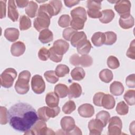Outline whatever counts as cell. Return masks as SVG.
<instances>
[{
  "label": "cell",
  "instance_id": "2e32d148",
  "mask_svg": "<svg viewBox=\"0 0 135 135\" xmlns=\"http://www.w3.org/2000/svg\"><path fill=\"white\" fill-rule=\"evenodd\" d=\"M87 40V37L85 33L83 32H77L72 37L70 41L71 45L74 47H77L83 42Z\"/></svg>",
  "mask_w": 135,
  "mask_h": 135
},
{
  "label": "cell",
  "instance_id": "8992f818",
  "mask_svg": "<svg viewBox=\"0 0 135 135\" xmlns=\"http://www.w3.org/2000/svg\"><path fill=\"white\" fill-rule=\"evenodd\" d=\"M50 16L46 13L38 11V14L36 18H35L33 23L34 28L38 32L48 28L50 24Z\"/></svg>",
  "mask_w": 135,
  "mask_h": 135
},
{
  "label": "cell",
  "instance_id": "ffe728a7",
  "mask_svg": "<svg viewBox=\"0 0 135 135\" xmlns=\"http://www.w3.org/2000/svg\"><path fill=\"white\" fill-rule=\"evenodd\" d=\"M20 32L18 29L14 27L7 28L4 32V36L10 42H15L19 37Z\"/></svg>",
  "mask_w": 135,
  "mask_h": 135
},
{
  "label": "cell",
  "instance_id": "836d02e7",
  "mask_svg": "<svg viewBox=\"0 0 135 135\" xmlns=\"http://www.w3.org/2000/svg\"><path fill=\"white\" fill-rule=\"evenodd\" d=\"M85 21L79 17H72L70 22V25L72 28L78 31L83 28Z\"/></svg>",
  "mask_w": 135,
  "mask_h": 135
},
{
  "label": "cell",
  "instance_id": "44dd1931",
  "mask_svg": "<svg viewBox=\"0 0 135 135\" xmlns=\"http://www.w3.org/2000/svg\"><path fill=\"white\" fill-rule=\"evenodd\" d=\"M45 103L49 107H56L59 103V97L55 92H49L45 97Z\"/></svg>",
  "mask_w": 135,
  "mask_h": 135
},
{
  "label": "cell",
  "instance_id": "603a6c76",
  "mask_svg": "<svg viewBox=\"0 0 135 135\" xmlns=\"http://www.w3.org/2000/svg\"><path fill=\"white\" fill-rule=\"evenodd\" d=\"M105 41V36L104 33L97 32L94 33L91 37V41L93 44L97 46L100 47L104 44Z\"/></svg>",
  "mask_w": 135,
  "mask_h": 135
},
{
  "label": "cell",
  "instance_id": "9c48e42d",
  "mask_svg": "<svg viewBox=\"0 0 135 135\" xmlns=\"http://www.w3.org/2000/svg\"><path fill=\"white\" fill-rule=\"evenodd\" d=\"M131 6V2L128 0L117 1L114 5V9L120 17H123L130 14Z\"/></svg>",
  "mask_w": 135,
  "mask_h": 135
},
{
  "label": "cell",
  "instance_id": "9f6ffc18",
  "mask_svg": "<svg viewBox=\"0 0 135 135\" xmlns=\"http://www.w3.org/2000/svg\"><path fill=\"white\" fill-rule=\"evenodd\" d=\"M80 2L79 1H73V0H67V1H64V4L66 6L68 7H71L75 5H77L79 4Z\"/></svg>",
  "mask_w": 135,
  "mask_h": 135
},
{
  "label": "cell",
  "instance_id": "680465c9",
  "mask_svg": "<svg viewBox=\"0 0 135 135\" xmlns=\"http://www.w3.org/2000/svg\"><path fill=\"white\" fill-rule=\"evenodd\" d=\"M67 134H82V132L80 129H79L77 126H75L74 129L70 132L67 133Z\"/></svg>",
  "mask_w": 135,
  "mask_h": 135
},
{
  "label": "cell",
  "instance_id": "11a10c76",
  "mask_svg": "<svg viewBox=\"0 0 135 135\" xmlns=\"http://www.w3.org/2000/svg\"><path fill=\"white\" fill-rule=\"evenodd\" d=\"M6 1H1V18L6 16Z\"/></svg>",
  "mask_w": 135,
  "mask_h": 135
},
{
  "label": "cell",
  "instance_id": "6da1fadb",
  "mask_svg": "<svg viewBox=\"0 0 135 135\" xmlns=\"http://www.w3.org/2000/svg\"><path fill=\"white\" fill-rule=\"evenodd\" d=\"M8 111L10 126L20 132H25L30 130L39 119L35 109L27 103H17Z\"/></svg>",
  "mask_w": 135,
  "mask_h": 135
},
{
  "label": "cell",
  "instance_id": "f6af8a7d",
  "mask_svg": "<svg viewBox=\"0 0 135 135\" xmlns=\"http://www.w3.org/2000/svg\"><path fill=\"white\" fill-rule=\"evenodd\" d=\"M71 18L69 15L63 14L61 15L58 21V24L61 27H66L70 25Z\"/></svg>",
  "mask_w": 135,
  "mask_h": 135
},
{
  "label": "cell",
  "instance_id": "6f0895ef",
  "mask_svg": "<svg viewBox=\"0 0 135 135\" xmlns=\"http://www.w3.org/2000/svg\"><path fill=\"white\" fill-rule=\"evenodd\" d=\"M15 2L17 4V5L20 8H23L27 7L29 1H16Z\"/></svg>",
  "mask_w": 135,
  "mask_h": 135
},
{
  "label": "cell",
  "instance_id": "cb8c5ba5",
  "mask_svg": "<svg viewBox=\"0 0 135 135\" xmlns=\"http://www.w3.org/2000/svg\"><path fill=\"white\" fill-rule=\"evenodd\" d=\"M124 88L123 84L119 81L113 82L110 86V91L112 94L115 96L121 95L123 91Z\"/></svg>",
  "mask_w": 135,
  "mask_h": 135
},
{
  "label": "cell",
  "instance_id": "f546056e",
  "mask_svg": "<svg viewBox=\"0 0 135 135\" xmlns=\"http://www.w3.org/2000/svg\"><path fill=\"white\" fill-rule=\"evenodd\" d=\"M71 75L73 80L76 81H81L84 78L85 72L82 68L78 66L74 68L72 70Z\"/></svg>",
  "mask_w": 135,
  "mask_h": 135
},
{
  "label": "cell",
  "instance_id": "60d3db41",
  "mask_svg": "<svg viewBox=\"0 0 135 135\" xmlns=\"http://www.w3.org/2000/svg\"><path fill=\"white\" fill-rule=\"evenodd\" d=\"M76 109L75 102L72 100L67 101L62 107V111L65 114H70Z\"/></svg>",
  "mask_w": 135,
  "mask_h": 135
},
{
  "label": "cell",
  "instance_id": "8fae6325",
  "mask_svg": "<svg viewBox=\"0 0 135 135\" xmlns=\"http://www.w3.org/2000/svg\"><path fill=\"white\" fill-rule=\"evenodd\" d=\"M104 128L102 122L97 119H91L88 123L90 135H100Z\"/></svg>",
  "mask_w": 135,
  "mask_h": 135
},
{
  "label": "cell",
  "instance_id": "52a82bcc",
  "mask_svg": "<svg viewBox=\"0 0 135 135\" xmlns=\"http://www.w3.org/2000/svg\"><path fill=\"white\" fill-rule=\"evenodd\" d=\"M86 7L87 14L89 17L99 18L101 17L102 12L100 11L101 8V1L89 0L86 2Z\"/></svg>",
  "mask_w": 135,
  "mask_h": 135
},
{
  "label": "cell",
  "instance_id": "277c9868",
  "mask_svg": "<svg viewBox=\"0 0 135 135\" xmlns=\"http://www.w3.org/2000/svg\"><path fill=\"white\" fill-rule=\"evenodd\" d=\"M17 76V72L13 68L5 69L1 74V85L5 88H11Z\"/></svg>",
  "mask_w": 135,
  "mask_h": 135
},
{
  "label": "cell",
  "instance_id": "7bdbcfd3",
  "mask_svg": "<svg viewBox=\"0 0 135 135\" xmlns=\"http://www.w3.org/2000/svg\"><path fill=\"white\" fill-rule=\"evenodd\" d=\"M0 123L1 124H6L9 122L8 111L5 107L1 106L0 108Z\"/></svg>",
  "mask_w": 135,
  "mask_h": 135
},
{
  "label": "cell",
  "instance_id": "7dc6e473",
  "mask_svg": "<svg viewBox=\"0 0 135 135\" xmlns=\"http://www.w3.org/2000/svg\"><path fill=\"white\" fill-rule=\"evenodd\" d=\"M77 32V31L73 29L72 27H68L64 30L62 33V36L63 38L68 41H70L72 36Z\"/></svg>",
  "mask_w": 135,
  "mask_h": 135
},
{
  "label": "cell",
  "instance_id": "83f0119b",
  "mask_svg": "<svg viewBox=\"0 0 135 135\" xmlns=\"http://www.w3.org/2000/svg\"><path fill=\"white\" fill-rule=\"evenodd\" d=\"M54 92L59 98H64L68 94L69 88L65 84L59 83L55 86Z\"/></svg>",
  "mask_w": 135,
  "mask_h": 135
},
{
  "label": "cell",
  "instance_id": "bcb514c9",
  "mask_svg": "<svg viewBox=\"0 0 135 135\" xmlns=\"http://www.w3.org/2000/svg\"><path fill=\"white\" fill-rule=\"evenodd\" d=\"M49 4L53 8L54 15H57L61 11L62 7V4L61 1H50Z\"/></svg>",
  "mask_w": 135,
  "mask_h": 135
},
{
  "label": "cell",
  "instance_id": "d590c367",
  "mask_svg": "<svg viewBox=\"0 0 135 135\" xmlns=\"http://www.w3.org/2000/svg\"><path fill=\"white\" fill-rule=\"evenodd\" d=\"M134 94L135 91L134 90H128L123 95L124 100L129 105H133L135 104Z\"/></svg>",
  "mask_w": 135,
  "mask_h": 135
},
{
  "label": "cell",
  "instance_id": "5b68a950",
  "mask_svg": "<svg viewBox=\"0 0 135 135\" xmlns=\"http://www.w3.org/2000/svg\"><path fill=\"white\" fill-rule=\"evenodd\" d=\"M60 112V108L57 106L54 108L42 107L40 108L37 111L39 119L44 121H47L50 118L56 117Z\"/></svg>",
  "mask_w": 135,
  "mask_h": 135
},
{
  "label": "cell",
  "instance_id": "d4e9b609",
  "mask_svg": "<svg viewBox=\"0 0 135 135\" xmlns=\"http://www.w3.org/2000/svg\"><path fill=\"white\" fill-rule=\"evenodd\" d=\"M101 12L102 16L100 18H99V21L102 23H109L111 22L114 17L115 14L113 10L111 9H104Z\"/></svg>",
  "mask_w": 135,
  "mask_h": 135
},
{
  "label": "cell",
  "instance_id": "ac0fdd59",
  "mask_svg": "<svg viewBox=\"0 0 135 135\" xmlns=\"http://www.w3.org/2000/svg\"><path fill=\"white\" fill-rule=\"evenodd\" d=\"M81 86L78 83H72L69 88V99L77 98L81 96L82 94Z\"/></svg>",
  "mask_w": 135,
  "mask_h": 135
},
{
  "label": "cell",
  "instance_id": "4316f807",
  "mask_svg": "<svg viewBox=\"0 0 135 135\" xmlns=\"http://www.w3.org/2000/svg\"><path fill=\"white\" fill-rule=\"evenodd\" d=\"M38 5L33 1H29L28 4L25 8V13L28 17L31 18L34 17L37 13Z\"/></svg>",
  "mask_w": 135,
  "mask_h": 135
},
{
  "label": "cell",
  "instance_id": "db71d44e",
  "mask_svg": "<svg viewBox=\"0 0 135 135\" xmlns=\"http://www.w3.org/2000/svg\"><path fill=\"white\" fill-rule=\"evenodd\" d=\"M70 63L74 66L80 65V56L77 54H74L70 57Z\"/></svg>",
  "mask_w": 135,
  "mask_h": 135
},
{
  "label": "cell",
  "instance_id": "7a4b0ae2",
  "mask_svg": "<svg viewBox=\"0 0 135 135\" xmlns=\"http://www.w3.org/2000/svg\"><path fill=\"white\" fill-rule=\"evenodd\" d=\"M31 78V73L27 70L22 71L18 75V79L15 84V89L20 94H25L30 89L29 82Z\"/></svg>",
  "mask_w": 135,
  "mask_h": 135
},
{
  "label": "cell",
  "instance_id": "1f68e13d",
  "mask_svg": "<svg viewBox=\"0 0 135 135\" xmlns=\"http://www.w3.org/2000/svg\"><path fill=\"white\" fill-rule=\"evenodd\" d=\"M91 48L92 45L89 40H86L85 42H83L76 47L78 53L81 55H85L88 54L90 52Z\"/></svg>",
  "mask_w": 135,
  "mask_h": 135
},
{
  "label": "cell",
  "instance_id": "5bb4252c",
  "mask_svg": "<svg viewBox=\"0 0 135 135\" xmlns=\"http://www.w3.org/2000/svg\"><path fill=\"white\" fill-rule=\"evenodd\" d=\"M60 124L62 130L66 132V134L72 130L75 126L74 119L70 116H65L62 118Z\"/></svg>",
  "mask_w": 135,
  "mask_h": 135
},
{
  "label": "cell",
  "instance_id": "b9f144b4",
  "mask_svg": "<svg viewBox=\"0 0 135 135\" xmlns=\"http://www.w3.org/2000/svg\"><path fill=\"white\" fill-rule=\"evenodd\" d=\"M93 63V59L89 55H82L80 56V65L83 67L90 66Z\"/></svg>",
  "mask_w": 135,
  "mask_h": 135
},
{
  "label": "cell",
  "instance_id": "4dcf8cb0",
  "mask_svg": "<svg viewBox=\"0 0 135 135\" xmlns=\"http://www.w3.org/2000/svg\"><path fill=\"white\" fill-rule=\"evenodd\" d=\"M113 78L112 72L108 69H103L99 73V78L100 80L107 83L111 82Z\"/></svg>",
  "mask_w": 135,
  "mask_h": 135
},
{
  "label": "cell",
  "instance_id": "30bf717a",
  "mask_svg": "<svg viewBox=\"0 0 135 135\" xmlns=\"http://www.w3.org/2000/svg\"><path fill=\"white\" fill-rule=\"evenodd\" d=\"M31 88L33 91L37 94L43 93L45 89V83L42 76L36 74L31 80Z\"/></svg>",
  "mask_w": 135,
  "mask_h": 135
},
{
  "label": "cell",
  "instance_id": "d6a6232c",
  "mask_svg": "<svg viewBox=\"0 0 135 135\" xmlns=\"http://www.w3.org/2000/svg\"><path fill=\"white\" fill-rule=\"evenodd\" d=\"M96 119L99 120L103 124V127H105L110 119V114L108 111L102 110L96 114Z\"/></svg>",
  "mask_w": 135,
  "mask_h": 135
},
{
  "label": "cell",
  "instance_id": "ee69618b",
  "mask_svg": "<svg viewBox=\"0 0 135 135\" xmlns=\"http://www.w3.org/2000/svg\"><path fill=\"white\" fill-rule=\"evenodd\" d=\"M107 65L111 69H116L120 66V62L118 59L114 56H109L107 59Z\"/></svg>",
  "mask_w": 135,
  "mask_h": 135
},
{
  "label": "cell",
  "instance_id": "f907efd6",
  "mask_svg": "<svg viewBox=\"0 0 135 135\" xmlns=\"http://www.w3.org/2000/svg\"><path fill=\"white\" fill-rule=\"evenodd\" d=\"M135 40H133L132 42L130 44V46L129 49H128V51L127 52L126 55L127 56L132 59L134 60L135 59V44H134Z\"/></svg>",
  "mask_w": 135,
  "mask_h": 135
},
{
  "label": "cell",
  "instance_id": "ba28073f",
  "mask_svg": "<svg viewBox=\"0 0 135 135\" xmlns=\"http://www.w3.org/2000/svg\"><path fill=\"white\" fill-rule=\"evenodd\" d=\"M122 122L121 119L114 116L110 118L109 121L108 134L109 135H120L121 134Z\"/></svg>",
  "mask_w": 135,
  "mask_h": 135
},
{
  "label": "cell",
  "instance_id": "681fc988",
  "mask_svg": "<svg viewBox=\"0 0 135 135\" xmlns=\"http://www.w3.org/2000/svg\"><path fill=\"white\" fill-rule=\"evenodd\" d=\"M103 92H99L96 93L93 98V102L94 105L98 107H102V99L104 95Z\"/></svg>",
  "mask_w": 135,
  "mask_h": 135
},
{
  "label": "cell",
  "instance_id": "3957f363",
  "mask_svg": "<svg viewBox=\"0 0 135 135\" xmlns=\"http://www.w3.org/2000/svg\"><path fill=\"white\" fill-rule=\"evenodd\" d=\"M55 133L50 128H47V125L45 121L43 120H37L32 128L24 132V134H55Z\"/></svg>",
  "mask_w": 135,
  "mask_h": 135
},
{
  "label": "cell",
  "instance_id": "e0dca14e",
  "mask_svg": "<svg viewBox=\"0 0 135 135\" xmlns=\"http://www.w3.org/2000/svg\"><path fill=\"white\" fill-rule=\"evenodd\" d=\"M15 3L13 0H9L8 2V17L13 22L17 21L19 15Z\"/></svg>",
  "mask_w": 135,
  "mask_h": 135
},
{
  "label": "cell",
  "instance_id": "f1b7e54d",
  "mask_svg": "<svg viewBox=\"0 0 135 135\" xmlns=\"http://www.w3.org/2000/svg\"><path fill=\"white\" fill-rule=\"evenodd\" d=\"M72 18V17H79L85 21L87 20L86 12L84 8L83 7H77L73 9L70 12Z\"/></svg>",
  "mask_w": 135,
  "mask_h": 135
},
{
  "label": "cell",
  "instance_id": "f5cc1de1",
  "mask_svg": "<svg viewBox=\"0 0 135 135\" xmlns=\"http://www.w3.org/2000/svg\"><path fill=\"white\" fill-rule=\"evenodd\" d=\"M126 83L128 87L134 88L135 87V74H132L128 75L126 78Z\"/></svg>",
  "mask_w": 135,
  "mask_h": 135
},
{
  "label": "cell",
  "instance_id": "f35d334b",
  "mask_svg": "<svg viewBox=\"0 0 135 135\" xmlns=\"http://www.w3.org/2000/svg\"><path fill=\"white\" fill-rule=\"evenodd\" d=\"M44 76L46 81L51 83L54 84L59 80V77L57 76L55 72L52 70L46 71L44 73Z\"/></svg>",
  "mask_w": 135,
  "mask_h": 135
},
{
  "label": "cell",
  "instance_id": "816d5d0a",
  "mask_svg": "<svg viewBox=\"0 0 135 135\" xmlns=\"http://www.w3.org/2000/svg\"><path fill=\"white\" fill-rule=\"evenodd\" d=\"M49 52H50V59L51 61L54 62H60L62 61V58H63V56L62 55H60L59 54H58L57 53H56V52H55L51 47L49 49Z\"/></svg>",
  "mask_w": 135,
  "mask_h": 135
},
{
  "label": "cell",
  "instance_id": "d6986e66",
  "mask_svg": "<svg viewBox=\"0 0 135 135\" xmlns=\"http://www.w3.org/2000/svg\"><path fill=\"white\" fill-rule=\"evenodd\" d=\"M134 21V18L130 14L126 16L120 17L119 20V23L121 28L123 29H129L133 26Z\"/></svg>",
  "mask_w": 135,
  "mask_h": 135
},
{
  "label": "cell",
  "instance_id": "c3c4849f",
  "mask_svg": "<svg viewBox=\"0 0 135 135\" xmlns=\"http://www.w3.org/2000/svg\"><path fill=\"white\" fill-rule=\"evenodd\" d=\"M38 56L41 61H47L50 56L49 50L44 47L41 48L38 53Z\"/></svg>",
  "mask_w": 135,
  "mask_h": 135
},
{
  "label": "cell",
  "instance_id": "4fadbf2b",
  "mask_svg": "<svg viewBox=\"0 0 135 135\" xmlns=\"http://www.w3.org/2000/svg\"><path fill=\"white\" fill-rule=\"evenodd\" d=\"M78 110L79 115L83 118H90L94 114V108L92 104L89 103L81 105Z\"/></svg>",
  "mask_w": 135,
  "mask_h": 135
},
{
  "label": "cell",
  "instance_id": "484cf974",
  "mask_svg": "<svg viewBox=\"0 0 135 135\" xmlns=\"http://www.w3.org/2000/svg\"><path fill=\"white\" fill-rule=\"evenodd\" d=\"M115 104V101L114 97L109 94H104L102 102V106L106 109H112Z\"/></svg>",
  "mask_w": 135,
  "mask_h": 135
},
{
  "label": "cell",
  "instance_id": "e575fe53",
  "mask_svg": "<svg viewBox=\"0 0 135 135\" xmlns=\"http://www.w3.org/2000/svg\"><path fill=\"white\" fill-rule=\"evenodd\" d=\"M32 23L29 17L25 15H22L20 18V29L21 31L27 30L31 27Z\"/></svg>",
  "mask_w": 135,
  "mask_h": 135
},
{
  "label": "cell",
  "instance_id": "7c38bea8",
  "mask_svg": "<svg viewBox=\"0 0 135 135\" xmlns=\"http://www.w3.org/2000/svg\"><path fill=\"white\" fill-rule=\"evenodd\" d=\"M52 49L60 55H63L69 50V44L62 39H59L53 43Z\"/></svg>",
  "mask_w": 135,
  "mask_h": 135
},
{
  "label": "cell",
  "instance_id": "9a60e30c",
  "mask_svg": "<svg viewBox=\"0 0 135 135\" xmlns=\"http://www.w3.org/2000/svg\"><path fill=\"white\" fill-rule=\"evenodd\" d=\"M25 49L26 47L24 43L21 41H17L12 44L11 52L13 56L18 57L24 54Z\"/></svg>",
  "mask_w": 135,
  "mask_h": 135
},
{
  "label": "cell",
  "instance_id": "7402d4cb",
  "mask_svg": "<svg viewBox=\"0 0 135 135\" xmlns=\"http://www.w3.org/2000/svg\"><path fill=\"white\" fill-rule=\"evenodd\" d=\"M38 40L43 44H46L51 42L53 40V34L48 28L41 31L38 36Z\"/></svg>",
  "mask_w": 135,
  "mask_h": 135
},
{
  "label": "cell",
  "instance_id": "8d00e7d4",
  "mask_svg": "<svg viewBox=\"0 0 135 135\" xmlns=\"http://www.w3.org/2000/svg\"><path fill=\"white\" fill-rule=\"evenodd\" d=\"M105 36V41L104 44L107 45H111L113 44L117 41V34L112 31H108L104 33Z\"/></svg>",
  "mask_w": 135,
  "mask_h": 135
},
{
  "label": "cell",
  "instance_id": "ab89813d",
  "mask_svg": "<svg viewBox=\"0 0 135 135\" xmlns=\"http://www.w3.org/2000/svg\"><path fill=\"white\" fill-rule=\"evenodd\" d=\"M115 110L118 114L124 115L128 113L129 107L124 101H121L118 103Z\"/></svg>",
  "mask_w": 135,
  "mask_h": 135
},
{
  "label": "cell",
  "instance_id": "74e56055",
  "mask_svg": "<svg viewBox=\"0 0 135 135\" xmlns=\"http://www.w3.org/2000/svg\"><path fill=\"white\" fill-rule=\"evenodd\" d=\"M55 73L58 77H64L69 74L70 72L69 68L65 64H59L55 69Z\"/></svg>",
  "mask_w": 135,
  "mask_h": 135
}]
</instances>
